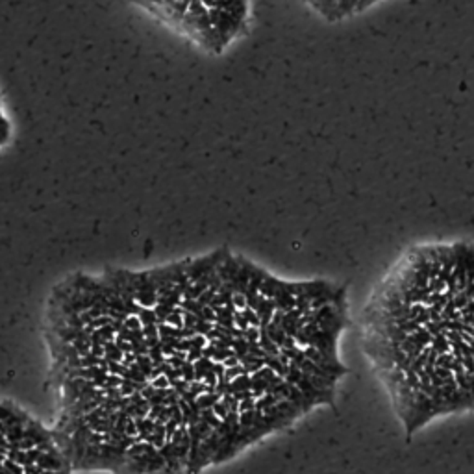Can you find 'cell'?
Segmentation results:
<instances>
[{
    "label": "cell",
    "mask_w": 474,
    "mask_h": 474,
    "mask_svg": "<svg viewBox=\"0 0 474 474\" xmlns=\"http://www.w3.org/2000/svg\"><path fill=\"white\" fill-rule=\"evenodd\" d=\"M0 474H73L51 428L0 398Z\"/></svg>",
    "instance_id": "1"
},
{
    "label": "cell",
    "mask_w": 474,
    "mask_h": 474,
    "mask_svg": "<svg viewBox=\"0 0 474 474\" xmlns=\"http://www.w3.org/2000/svg\"><path fill=\"white\" fill-rule=\"evenodd\" d=\"M165 469V460L152 443L136 441L126 448L123 469L118 474H160Z\"/></svg>",
    "instance_id": "2"
}]
</instances>
